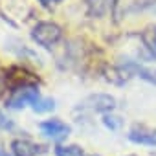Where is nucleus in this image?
Masks as SVG:
<instances>
[{
  "label": "nucleus",
  "mask_w": 156,
  "mask_h": 156,
  "mask_svg": "<svg viewBox=\"0 0 156 156\" xmlns=\"http://www.w3.org/2000/svg\"><path fill=\"white\" fill-rule=\"evenodd\" d=\"M61 37H62V30L55 22H39L31 31V39L42 48H51L61 41Z\"/></svg>",
  "instance_id": "obj_1"
},
{
  "label": "nucleus",
  "mask_w": 156,
  "mask_h": 156,
  "mask_svg": "<svg viewBox=\"0 0 156 156\" xmlns=\"http://www.w3.org/2000/svg\"><path fill=\"white\" fill-rule=\"evenodd\" d=\"M39 99H41V94H39L37 87H26V88L15 90V94L8 101V107L9 108H22L26 105H31L33 107Z\"/></svg>",
  "instance_id": "obj_2"
},
{
  "label": "nucleus",
  "mask_w": 156,
  "mask_h": 156,
  "mask_svg": "<svg viewBox=\"0 0 156 156\" xmlns=\"http://www.w3.org/2000/svg\"><path fill=\"white\" fill-rule=\"evenodd\" d=\"M39 129H41V132H42L44 136H48V138H51V140H55V141L64 140V138L72 132L70 125H66L64 121H61V119H57V118L42 121V123L39 125Z\"/></svg>",
  "instance_id": "obj_3"
},
{
  "label": "nucleus",
  "mask_w": 156,
  "mask_h": 156,
  "mask_svg": "<svg viewBox=\"0 0 156 156\" xmlns=\"http://www.w3.org/2000/svg\"><path fill=\"white\" fill-rule=\"evenodd\" d=\"M114 107H116V99L107 94H96V96L87 98L83 103H79V108H90L96 112H108Z\"/></svg>",
  "instance_id": "obj_4"
},
{
  "label": "nucleus",
  "mask_w": 156,
  "mask_h": 156,
  "mask_svg": "<svg viewBox=\"0 0 156 156\" xmlns=\"http://www.w3.org/2000/svg\"><path fill=\"white\" fill-rule=\"evenodd\" d=\"M129 140L138 145H149L156 147V130L147 127H132L129 130Z\"/></svg>",
  "instance_id": "obj_5"
},
{
  "label": "nucleus",
  "mask_w": 156,
  "mask_h": 156,
  "mask_svg": "<svg viewBox=\"0 0 156 156\" xmlns=\"http://www.w3.org/2000/svg\"><path fill=\"white\" fill-rule=\"evenodd\" d=\"M11 151H13L15 156H37L44 149H42V145H39L35 141H30V140H13Z\"/></svg>",
  "instance_id": "obj_6"
},
{
  "label": "nucleus",
  "mask_w": 156,
  "mask_h": 156,
  "mask_svg": "<svg viewBox=\"0 0 156 156\" xmlns=\"http://www.w3.org/2000/svg\"><path fill=\"white\" fill-rule=\"evenodd\" d=\"M127 70H130L132 73H136V75L140 77V79H143V81H147V83L156 85V70L143 68V66H140V64H136V62L127 64Z\"/></svg>",
  "instance_id": "obj_7"
},
{
  "label": "nucleus",
  "mask_w": 156,
  "mask_h": 156,
  "mask_svg": "<svg viewBox=\"0 0 156 156\" xmlns=\"http://www.w3.org/2000/svg\"><path fill=\"white\" fill-rule=\"evenodd\" d=\"M55 154L57 156H85L81 147H77V145H59L55 147Z\"/></svg>",
  "instance_id": "obj_8"
},
{
  "label": "nucleus",
  "mask_w": 156,
  "mask_h": 156,
  "mask_svg": "<svg viewBox=\"0 0 156 156\" xmlns=\"http://www.w3.org/2000/svg\"><path fill=\"white\" fill-rule=\"evenodd\" d=\"M31 108H33L35 112H50V110L55 108V101H53L51 98H41Z\"/></svg>",
  "instance_id": "obj_9"
},
{
  "label": "nucleus",
  "mask_w": 156,
  "mask_h": 156,
  "mask_svg": "<svg viewBox=\"0 0 156 156\" xmlns=\"http://www.w3.org/2000/svg\"><path fill=\"white\" fill-rule=\"evenodd\" d=\"M103 123H105V127H108L110 130H118V129H119V125H121V119H119V118H116V116L105 114V116H103Z\"/></svg>",
  "instance_id": "obj_10"
},
{
  "label": "nucleus",
  "mask_w": 156,
  "mask_h": 156,
  "mask_svg": "<svg viewBox=\"0 0 156 156\" xmlns=\"http://www.w3.org/2000/svg\"><path fill=\"white\" fill-rule=\"evenodd\" d=\"M143 41H145V44L152 50V53H156V28L151 30L149 33H145V35H143Z\"/></svg>",
  "instance_id": "obj_11"
},
{
  "label": "nucleus",
  "mask_w": 156,
  "mask_h": 156,
  "mask_svg": "<svg viewBox=\"0 0 156 156\" xmlns=\"http://www.w3.org/2000/svg\"><path fill=\"white\" fill-rule=\"evenodd\" d=\"M61 0H41V4L42 6H46V8H50V6H55V4H59Z\"/></svg>",
  "instance_id": "obj_12"
},
{
  "label": "nucleus",
  "mask_w": 156,
  "mask_h": 156,
  "mask_svg": "<svg viewBox=\"0 0 156 156\" xmlns=\"http://www.w3.org/2000/svg\"><path fill=\"white\" fill-rule=\"evenodd\" d=\"M0 92H2V75H0Z\"/></svg>",
  "instance_id": "obj_13"
}]
</instances>
